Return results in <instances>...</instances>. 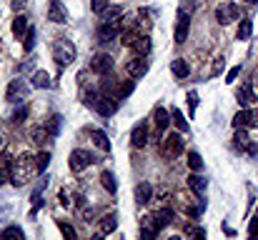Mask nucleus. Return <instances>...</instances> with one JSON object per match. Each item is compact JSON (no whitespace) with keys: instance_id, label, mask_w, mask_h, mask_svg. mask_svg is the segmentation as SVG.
Here are the masks:
<instances>
[{"instance_id":"nucleus-1","label":"nucleus","mask_w":258,"mask_h":240,"mask_svg":"<svg viewBox=\"0 0 258 240\" xmlns=\"http://www.w3.org/2000/svg\"><path fill=\"white\" fill-rule=\"evenodd\" d=\"M38 173V163H35V158H30L28 153H23L20 158L13 163V183L15 185H23V183H28L30 180V175H35Z\"/></svg>"},{"instance_id":"nucleus-2","label":"nucleus","mask_w":258,"mask_h":240,"mask_svg":"<svg viewBox=\"0 0 258 240\" xmlns=\"http://www.w3.org/2000/svg\"><path fill=\"white\" fill-rule=\"evenodd\" d=\"M53 60H55L60 68L71 65V63L76 60V45H73L68 38H55V43H53Z\"/></svg>"},{"instance_id":"nucleus-3","label":"nucleus","mask_w":258,"mask_h":240,"mask_svg":"<svg viewBox=\"0 0 258 240\" xmlns=\"http://www.w3.org/2000/svg\"><path fill=\"white\" fill-rule=\"evenodd\" d=\"M33 85H25V80H10L8 88H5V100L8 103H23L28 98Z\"/></svg>"},{"instance_id":"nucleus-4","label":"nucleus","mask_w":258,"mask_h":240,"mask_svg":"<svg viewBox=\"0 0 258 240\" xmlns=\"http://www.w3.org/2000/svg\"><path fill=\"white\" fill-rule=\"evenodd\" d=\"M241 18V8L236 5V3H221L218 8H216V20L221 23V25H228V23H236Z\"/></svg>"},{"instance_id":"nucleus-5","label":"nucleus","mask_w":258,"mask_h":240,"mask_svg":"<svg viewBox=\"0 0 258 240\" xmlns=\"http://www.w3.org/2000/svg\"><path fill=\"white\" fill-rule=\"evenodd\" d=\"M123 25H125L123 18H120V20H113V23H103V25L98 28V40H100V43H113L115 38H120Z\"/></svg>"},{"instance_id":"nucleus-6","label":"nucleus","mask_w":258,"mask_h":240,"mask_svg":"<svg viewBox=\"0 0 258 240\" xmlns=\"http://www.w3.org/2000/svg\"><path fill=\"white\" fill-rule=\"evenodd\" d=\"M93 163H98V158L90 153V150H73L71 153V160H68V165H71V170L73 173H81V170H86L88 165H93Z\"/></svg>"},{"instance_id":"nucleus-7","label":"nucleus","mask_w":258,"mask_h":240,"mask_svg":"<svg viewBox=\"0 0 258 240\" xmlns=\"http://www.w3.org/2000/svg\"><path fill=\"white\" fill-rule=\"evenodd\" d=\"M163 155L166 158H178L180 153H183V138L178 135V133H171V135H166V140H163Z\"/></svg>"},{"instance_id":"nucleus-8","label":"nucleus","mask_w":258,"mask_h":240,"mask_svg":"<svg viewBox=\"0 0 258 240\" xmlns=\"http://www.w3.org/2000/svg\"><path fill=\"white\" fill-rule=\"evenodd\" d=\"M190 30V13H185L183 8L178 10V20H175V43H185Z\"/></svg>"},{"instance_id":"nucleus-9","label":"nucleus","mask_w":258,"mask_h":240,"mask_svg":"<svg viewBox=\"0 0 258 240\" xmlns=\"http://www.w3.org/2000/svg\"><path fill=\"white\" fill-rule=\"evenodd\" d=\"M125 73H128L131 78H143V75L148 73V60H146V55L131 58V60L125 63Z\"/></svg>"},{"instance_id":"nucleus-10","label":"nucleus","mask_w":258,"mask_h":240,"mask_svg":"<svg viewBox=\"0 0 258 240\" xmlns=\"http://www.w3.org/2000/svg\"><path fill=\"white\" fill-rule=\"evenodd\" d=\"M90 70H95L98 75L110 73V70H113V58H110L108 53H98V55H93V60H90Z\"/></svg>"},{"instance_id":"nucleus-11","label":"nucleus","mask_w":258,"mask_h":240,"mask_svg":"<svg viewBox=\"0 0 258 240\" xmlns=\"http://www.w3.org/2000/svg\"><path fill=\"white\" fill-rule=\"evenodd\" d=\"M115 110H118V98L115 95H100V100L95 105V113L103 115V118H110Z\"/></svg>"},{"instance_id":"nucleus-12","label":"nucleus","mask_w":258,"mask_h":240,"mask_svg":"<svg viewBox=\"0 0 258 240\" xmlns=\"http://www.w3.org/2000/svg\"><path fill=\"white\" fill-rule=\"evenodd\" d=\"M48 20L50 23H58V25L68 23V13H66V8H63L60 0H50L48 3Z\"/></svg>"},{"instance_id":"nucleus-13","label":"nucleus","mask_w":258,"mask_h":240,"mask_svg":"<svg viewBox=\"0 0 258 240\" xmlns=\"http://www.w3.org/2000/svg\"><path fill=\"white\" fill-rule=\"evenodd\" d=\"M153 120H156V130H158V135H163V133L168 130V125H171L173 118L163 105H156V110H153Z\"/></svg>"},{"instance_id":"nucleus-14","label":"nucleus","mask_w":258,"mask_h":240,"mask_svg":"<svg viewBox=\"0 0 258 240\" xmlns=\"http://www.w3.org/2000/svg\"><path fill=\"white\" fill-rule=\"evenodd\" d=\"M48 180H50L48 175H45V178H40V183H38V185H35V190H33V198H30V200H33L30 218H35V215H38V210H40V205H43V193H45V188H48Z\"/></svg>"},{"instance_id":"nucleus-15","label":"nucleus","mask_w":258,"mask_h":240,"mask_svg":"<svg viewBox=\"0 0 258 240\" xmlns=\"http://www.w3.org/2000/svg\"><path fill=\"white\" fill-rule=\"evenodd\" d=\"M233 125L236 128H253L256 125V113L251 110V108H243V110H238L236 113V118H233Z\"/></svg>"},{"instance_id":"nucleus-16","label":"nucleus","mask_w":258,"mask_h":240,"mask_svg":"<svg viewBox=\"0 0 258 240\" xmlns=\"http://www.w3.org/2000/svg\"><path fill=\"white\" fill-rule=\"evenodd\" d=\"M158 233H161V225H158L156 215L153 218H146L143 220V228H141V240H156Z\"/></svg>"},{"instance_id":"nucleus-17","label":"nucleus","mask_w":258,"mask_h":240,"mask_svg":"<svg viewBox=\"0 0 258 240\" xmlns=\"http://www.w3.org/2000/svg\"><path fill=\"white\" fill-rule=\"evenodd\" d=\"M131 140H133L136 148H146L148 145V125L146 123H138L133 128V133H131Z\"/></svg>"},{"instance_id":"nucleus-18","label":"nucleus","mask_w":258,"mask_h":240,"mask_svg":"<svg viewBox=\"0 0 258 240\" xmlns=\"http://www.w3.org/2000/svg\"><path fill=\"white\" fill-rule=\"evenodd\" d=\"M88 135L93 138V143L100 148V150H105V153H110V140H108V135H105V130H100V128H88Z\"/></svg>"},{"instance_id":"nucleus-19","label":"nucleus","mask_w":258,"mask_h":240,"mask_svg":"<svg viewBox=\"0 0 258 240\" xmlns=\"http://www.w3.org/2000/svg\"><path fill=\"white\" fill-rule=\"evenodd\" d=\"M188 188H190L198 198H203V195H206V188H208V180H206L203 175L193 173V175H188Z\"/></svg>"},{"instance_id":"nucleus-20","label":"nucleus","mask_w":258,"mask_h":240,"mask_svg":"<svg viewBox=\"0 0 258 240\" xmlns=\"http://www.w3.org/2000/svg\"><path fill=\"white\" fill-rule=\"evenodd\" d=\"M131 48L136 50V55H148L151 53V38L148 35H136Z\"/></svg>"},{"instance_id":"nucleus-21","label":"nucleus","mask_w":258,"mask_h":240,"mask_svg":"<svg viewBox=\"0 0 258 240\" xmlns=\"http://www.w3.org/2000/svg\"><path fill=\"white\" fill-rule=\"evenodd\" d=\"M236 98H238V103H241L243 108H248V105H251V103L256 100V95H253V85H251V83H246L243 88H238Z\"/></svg>"},{"instance_id":"nucleus-22","label":"nucleus","mask_w":258,"mask_h":240,"mask_svg":"<svg viewBox=\"0 0 258 240\" xmlns=\"http://www.w3.org/2000/svg\"><path fill=\"white\" fill-rule=\"evenodd\" d=\"M136 203H141V205H146L148 200H151V195H153V188H151V183H138L136 185Z\"/></svg>"},{"instance_id":"nucleus-23","label":"nucleus","mask_w":258,"mask_h":240,"mask_svg":"<svg viewBox=\"0 0 258 240\" xmlns=\"http://www.w3.org/2000/svg\"><path fill=\"white\" fill-rule=\"evenodd\" d=\"M13 163H15V160H10L8 153H5V155H0V185H3L5 180H10V178H13Z\"/></svg>"},{"instance_id":"nucleus-24","label":"nucleus","mask_w":258,"mask_h":240,"mask_svg":"<svg viewBox=\"0 0 258 240\" xmlns=\"http://www.w3.org/2000/svg\"><path fill=\"white\" fill-rule=\"evenodd\" d=\"M60 125H63V115H50L48 120H45V130H48V135L50 138H58L60 135Z\"/></svg>"},{"instance_id":"nucleus-25","label":"nucleus","mask_w":258,"mask_h":240,"mask_svg":"<svg viewBox=\"0 0 258 240\" xmlns=\"http://www.w3.org/2000/svg\"><path fill=\"white\" fill-rule=\"evenodd\" d=\"M100 185H103L110 195L118 193V180H115V175H113L110 170H103V173H100Z\"/></svg>"},{"instance_id":"nucleus-26","label":"nucleus","mask_w":258,"mask_h":240,"mask_svg":"<svg viewBox=\"0 0 258 240\" xmlns=\"http://www.w3.org/2000/svg\"><path fill=\"white\" fill-rule=\"evenodd\" d=\"M28 30H30L28 18H25V15H15V20H13V35H15V38H25Z\"/></svg>"},{"instance_id":"nucleus-27","label":"nucleus","mask_w":258,"mask_h":240,"mask_svg":"<svg viewBox=\"0 0 258 240\" xmlns=\"http://www.w3.org/2000/svg\"><path fill=\"white\" fill-rule=\"evenodd\" d=\"M30 85H33L35 90L50 88V75H48L45 70H35V73H33V78H30Z\"/></svg>"},{"instance_id":"nucleus-28","label":"nucleus","mask_w":258,"mask_h":240,"mask_svg":"<svg viewBox=\"0 0 258 240\" xmlns=\"http://www.w3.org/2000/svg\"><path fill=\"white\" fill-rule=\"evenodd\" d=\"M233 143H236V150H246L251 145V138H248V130L246 128H236V135H233Z\"/></svg>"},{"instance_id":"nucleus-29","label":"nucleus","mask_w":258,"mask_h":240,"mask_svg":"<svg viewBox=\"0 0 258 240\" xmlns=\"http://www.w3.org/2000/svg\"><path fill=\"white\" fill-rule=\"evenodd\" d=\"M171 70H173V75H175V78H180V80H185L188 78V73H190V68H188V63H185L183 58H175V60H173Z\"/></svg>"},{"instance_id":"nucleus-30","label":"nucleus","mask_w":258,"mask_h":240,"mask_svg":"<svg viewBox=\"0 0 258 240\" xmlns=\"http://www.w3.org/2000/svg\"><path fill=\"white\" fill-rule=\"evenodd\" d=\"M120 15H123V8L120 5H108L103 13H100V18H103V23H113V20H120Z\"/></svg>"},{"instance_id":"nucleus-31","label":"nucleus","mask_w":258,"mask_h":240,"mask_svg":"<svg viewBox=\"0 0 258 240\" xmlns=\"http://www.w3.org/2000/svg\"><path fill=\"white\" fill-rule=\"evenodd\" d=\"M98 100H100V93H98V90H95L93 85H88L86 93H83V105H86V108H93V110H95Z\"/></svg>"},{"instance_id":"nucleus-32","label":"nucleus","mask_w":258,"mask_h":240,"mask_svg":"<svg viewBox=\"0 0 258 240\" xmlns=\"http://www.w3.org/2000/svg\"><path fill=\"white\" fill-rule=\"evenodd\" d=\"M115 225H118V218H115L113 213H108V215H103V218H100V233H105V235H108V233H113V230H115Z\"/></svg>"},{"instance_id":"nucleus-33","label":"nucleus","mask_w":258,"mask_h":240,"mask_svg":"<svg viewBox=\"0 0 258 240\" xmlns=\"http://www.w3.org/2000/svg\"><path fill=\"white\" fill-rule=\"evenodd\" d=\"M251 33H253V20H241V25H238V33H236V38L238 40H248L251 38Z\"/></svg>"},{"instance_id":"nucleus-34","label":"nucleus","mask_w":258,"mask_h":240,"mask_svg":"<svg viewBox=\"0 0 258 240\" xmlns=\"http://www.w3.org/2000/svg\"><path fill=\"white\" fill-rule=\"evenodd\" d=\"M0 240H25V235H23V230H20L18 225H8V228L0 233Z\"/></svg>"},{"instance_id":"nucleus-35","label":"nucleus","mask_w":258,"mask_h":240,"mask_svg":"<svg viewBox=\"0 0 258 240\" xmlns=\"http://www.w3.org/2000/svg\"><path fill=\"white\" fill-rule=\"evenodd\" d=\"M171 118H173V123H175L178 130H185V133H188V120H185V115H183L178 108H173L171 110Z\"/></svg>"},{"instance_id":"nucleus-36","label":"nucleus","mask_w":258,"mask_h":240,"mask_svg":"<svg viewBox=\"0 0 258 240\" xmlns=\"http://www.w3.org/2000/svg\"><path fill=\"white\" fill-rule=\"evenodd\" d=\"M153 20H151V13L148 10H138V28L141 30H151Z\"/></svg>"},{"instance_id":"nucleus-37","label":"nucleus","mask_w":258,"mask_h":240,"mask_svg":"<svg viewBox=\"0 0 258 240\" xmlns=\"http://www.w3.org/2000/svg\"><path fill=\"white\" fill-rule=\"evenodd\" d=\"M133 88H136V85H133V80H125V83H120V85H118V95H115V98H118V100H125V98L133 93Z\"/></svg>"},{"instance_id":"nucleus-38","label":"nucleus","mask_w":258,"mask_h":240,"mask_svg":"<svg viewBox=\"0 0 258 240\" xmlns=\"http://www.w3.org/2000/svg\"><path fill=\"white\" fill-rule=\"evenodd\" d=\"M156 220H158V225H161V228L171 225V223H173V210H171V208H163V210L156 215Z\"/></svg>"},{"instance_id":"nucleus-39","label":"nucleus","mask_w":258,"mask_h":240,"mask_svg":"<svg viewBox=\"0 0 258 240\" xmlns=\"http://www.w3.org/2000/svg\"><path fill=\"white\" fill-rule=\"evenodd\" d=\"M58 228H60V233H63V238H66V240H78V235H76V228H73V225H68L66 220H58Z\"/></svg>"},{"instance_id":"nucleus-40","label":"nucleus","mask_w":258,"mask_h":240,"mask_svg":"<svg viewBox=\"0 0 258 240\" xmlns=\"http://www.w3.org/2000/svg\"><path fill=\"white\" fill-rule=\"evenodd\" d=\"M188 168H190L193 173H198V170L203 168V158H201L196 150H190V153H188Z\"/></svg>"},{"instance_id":"nucleus-41","label":"nucleus","mask_w":258,"mask_h":240,"mask_svg":"<svg viewBox=\"0 0 258 240\" xmlns=\"http://www.w3.org/2000/svg\"><path fill=\"white\" fill-rule=\"evenodd\" d=\"M25 118H28V105H18L13 110V123L20 125V123H25Z\"/></svg>"},{"instance_id":"nucleus-42","label":"nucleus","mask_w":258,"mask_h":240,"mask_svg":"<svg viewBox=\"0 0 258 240\" xmlns=\"http://www.w3.org/2000/svg\"><path fill=\"white\" fill-rule=\"evenodd\" d=\"M30 138H33V143H35V145H43V143H45V138H48V130H45V125H43V128H35V130H30Z\"/></svg>"},{"instance_id":"nucleus-43","label":"nucleus","mask_w":258,"mask_h":240,"mask_svg":"<svg viewBox=\"0 0 258 240\" xmlns=\"http://www.w3.org/2000/svg\"><path fill=\"white\" fill-rule=\"evenodd\" d=\"M35 163H38V173H45V168L50 165V153H48V150L38 153V158H35Z\"/></svg>"},{"instance_id":"nucleus-44","label":"nucleus","mask_w":258,"mask_h":240,"mask_svg":"<svg viewBox=\"0 0 258 240\" xmlns=\"http://www.w3.org/2000/svg\"><path fill=\"white\" fill-rule=\"evenodd\" d=\"M196 108H198V93L196 90H188V115L190 118L196 115Z\"/></svg>"},{"instance_id":"nucleus-45","label":"nucleus","mask_w":258,"mask_h":240,"mask_svg":"<svg viewBox=\"0 0 258 240\" xmlns=\"http://www.w3.org/2000/svg\"><path fill=\"white\" fill-rule=\"evenodd\" d=\"M33 45H35V28L30 25V30H28V35L23 38V48H25V50H33Z\"/></svg>"},{"instance_id":"nucleus-46","label":"nucleus","mask_w":258,"mask_h":240,"mask_svg":"<svg viewBox=\"0 0 258 240\" xmlns=\"http://www.w3.org/2000/svg\"><path fill=\"white\" fill-rule=\"evenodd\" d=\"M223 68H226V60H223V58H218V60L213 63V68H211V78H218V75L223 73Z\"/></svg>"},{"instance_id":"nucleus-47","label":"nucleus","mask_w":258,"mask_h":240,"mask_svg":"<svg viewBox=\"0 0 258 240\" xmlns=\"http://www.w3.org/2000/svg\"><path fill=\"white\" fill-rule=\"evenodd\" d=\"M10 213H13V205H10V203H0V223H3V220H8V218H10Z\"/></svg>"},{"instance_id":"nucleus-48","label":"nucleus","mask_w":258,"mask_h":240,"mask_svg":"<svg viewBox=\"0 0 258 240\" xmlns=\"http://www.w3.org/2000/svg\"><path fill=\"white\" fill-rule=\"evenodd\" d=\"M241 70H243L241 65H233V68H231V70L226 73V83H233V80H236L238 75H241Z\"/></svg>"},{"instance_id":"nucleus-49","label":"nucleus","mask_w":258,"mask_h":240,"mask_svg":"<svg viewBox=\"0 0 258 240\" xmlns=\"http://www.w3.org/2000/svg\"><path fill=\"white\" fill-rule=\"evenodd\" d=\"M90 5H93V13H98V15H100V13L108 8V0H93Z\"/></svg>"},{"instance_id":"nucleus-50","label":"nucleus","mask_w":258,"mask_h":240,"mask_svg":"<svg viewBox=\"0 0 258 240\" xmlns=\"http://www.w3.org/2000/svg\"><path fill=\"white\" fill-rule=\"evenodd\" d=\"M198 5H201V0H185V3H183V10H185V13H193Z\"/></svg>"},{"instance_id":"nucleus-51","label":"nucleus","mask_w":258,"mask_h":240,"mask_svg":"<svg viewBox=\"0 0 258 240\" xmlns=\"http://www.w3.org/2000/svg\"><path fill=\"white\" fill-rule=\"evenodd\" d=\"M25 5H28V0H13V3H10V8H13L15 13H20Z\"/></svg>"},{"instance_id":"nucleus-52","label":"nucleus","mask_w":258,"mask_h":240,"mask_svg":"<svg viewBox=\"0 0 258 240\" xmlns=\"http://www.w3.org/2000/svg\"><path fill=\"white\" fill-rule=\"evenodd\" d=\"M246 153H248L253 160H258V143H251V145L246 148Z\"/></svg>"},{"instance_id":"nucleus-53","label":"nucleus","mask_w":258,"mask_h":240,"mask_svg":"<svg viewBox=\"0 0 258 240\" xmlns=\"http://www.w3.org/2000/svg\"><path fill=\"white\" fill-rule=\"evenodd\" d=\"M248 233L253 235V238H258V215L251 220V225H248Z\"/></svg>"},{"instance_id":"nucleus-54","label":"nucleus","mask_w":258,"mask_h":240,"mask_svg":"<svg viewBox=\"0 0 258 240\" xmlns=\"http://www.w3.org/2000/svg\"><path fill=\"white\" fill-rule=\"evenodd\" d=\"M58 198H60V205H68V193H66V190H60Z\"/></svg>"},{"instance_id":"nucleus-55","label":"nucleus","mask_w":258,"mask_h":240,"mask_svg":"<svg viewBox=\"0 0 258 240\" xmlns=\"http://www.w3.org/2000/svg\"><path fill=\"white\" fill-rule=\"evenodd\" d=\"M223 233H228V235H236V230H233V228H228L226 223H223Z\"/></svg>"},{"instance_id":"nucleus-56","label":"nucleus","mask_w":258,"mask_h":240,"mask_svg":"<svg viewBox=\"0 0 258 240\" xmlns=\"http://www.w3.org/2000/svg\"><path fill=\"white\" fill-rule=\"evenodd\" d=\"M3 150H5V138L0 135V153H3Z\"/></svg>"},{"instance_id":"nucleus-57","label":"nucleus","mask_w":258,"mask_h":240,"mask_svg":"<svg viewBox=\"0 0 258 240\" xmlns=\"http://www.w3.org/2000/svg\"><path fill=\"white\" fill-rule=\"evenodd\" d=\"M246 3H248V5H256L258 0H246Z\"/></svg>"},{"instance_id":"nucleus-58","label":"nucleus","mask_w":258,"mask_h":240,"mask_svg":"<svg viewBox=\"0 0 258 240\" xmlns=\"http://www.w3.org/2000/svg\"><path fill=\"white\" fill-rule=\"evenodd\" d=\"M90 240H103V238H100V235H93V238H90Z\"/></svg>"},{"instance_id":"nucleus-59","label":"nucleus","mask_w":258,"mask_h":240,"mask_svg":"<svg viewBox=\"0 0 258 240\" xmlns=\"http://www.w3.org/2000/svg\"><path fill=\"white\" fill-rule=\"evenodd\" d=\"M168 240H180V238H178V235H173V238H168Z\"/></svg>"},{"instance_id":"nucleus-60","label":"nucleus","mask_w":258,"mask_h":240,"mask_svg":"<svg viewBox=\"0 0 258 240\" xmlns=\"http://www.w3.org/2000/svg\"><path fill=\"white\" fill-rule=\"evenodd\" d=\"M251 240H258V238H253V235H251Z\"/></svg>"}]
</instances>
